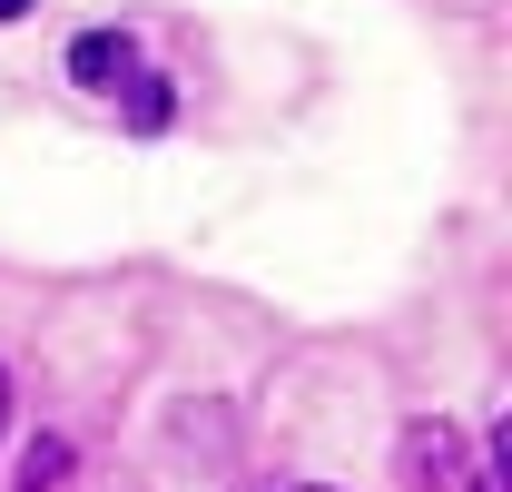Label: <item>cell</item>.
Segmentation results:
<instances>
[{
  "instance_id": "1",
  "label": "cell",
  "mask_w": 512,
  "mask_h": 492,
  "mask_svg": "<svg viewBox=\"0 0 512 492\" xmlns=\"http://www.w3.org/2000/svg\"><path fill=\"white\" fill-rule=\"evenodd\" d=\"M404 483H414V492H453V483H463V433H453L444 414L404 424Z\"/></svg>"
},
{
  "instance_id": "2",
  "label": "cell",
  "mask_w": 512,
  "mask_h": 492,
  "mask_svg": "<svg viewBox=\"0 0 512 492\" xmlns=\"http://www.w3.org/2000/svg\"><path fill=\"white\" fill-rule=\"evenodd\" d=\"M128 69H138V50H128L119 30H79V40H69V79H79V89H119Z\"/></svg>"
},
{
  "instance_id": "3",
  "label": "cell",
  "mask_w": 512,
  "mask_h": 492,
  "mask_svg": "<svg viewBox=\"0 0 512 492\" xmlns=\"http://www.w3.org/2000/svg\"><path fill=\"white\" fill-rule=\"evenodd\" d=\"M69 463H79V453H69L60 433H40V443L20 453V492H69Z\"/></svg>"
},
{
  "instance_id": "4",
  "label": "cell",
  "mask_w": 512,
  "mask_h": 492,
  "mask_svg": "<svg viewBox=\"0 0 512 492\" xmlns=\"http://www.w3.org/2000/svg\"><path fill=\"white\" fill-rule=\"evenodd\" d=\"M119 89H128V128H138V138H158V128H168V79H148V69H128Z\"/></svg>"
},
{
  "instance_id": "5",
  "label": "cell",
  "mask_w": 512,
  "mask_h": 492,
  "mask_svg": "<svg viewBox=\"0 0 512 492\" xmlns=\"http://www.w3.org/2000/svg\"><path fill=\"white\" fill-rule=\"evenodd\" d=\"M473 492H512V424H493L483 463H473Z\"/></svg>"
},
{
  "instance_id": "6",
  "label": "cell",
  "mask_w": 512,
  "mask_h": 492,
  "mask_svg": "<svg viewBox=\"0 0 512 492\" xmlns=\"http://www.w3.org/2000/svg\"><path fill=\"white\" fill-rule=\"evenodd\" d=\"M0 433H10V374H0Z\"/></svg>"
},
{
  "instance_id": "7",
  "label": "cell",
  "mask_w": 512,
  "mask_h": 492,
  "mask_svg": "<svg viewBox=\"0 0 512 492\" xmlns=\"http://www.w3.org/2000/svg\"><path fill=\"white\" fill-rule=\"evenodd\" d=\"M20 10H30V0H0V20H20Z\"/></svg>"
},
{
  "instance_id": "8",
  "label": "cell",
  "mask_w": 512,
  "mask_h": 492,
  "mask_svg": "<svg viewBox=\"0 0 512 492\" xmlns=\"http://www.w3.org/2000/svg\"><path fill=\"white\" fill-rule=\"evenodd\" d=\"M296 492H335V483H296Z\"/></svg>"
}]
</instances>
